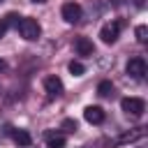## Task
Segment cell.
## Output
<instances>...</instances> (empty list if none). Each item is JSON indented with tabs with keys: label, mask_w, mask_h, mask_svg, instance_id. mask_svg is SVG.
I'll return each mask as SVG.
<instances>
[{
	"label": "cell",
	"mask_w": 148,
	"mask_h": 148,
	"mask_svg": "<svg viewBox=\"0 0 148 148\" xmlns=\"http://www.w3.org/2000/svg\"><path fill=\"white\" fill-rule=\"evenodd\" d=\"M16 30H18V35H21L23 39H28V42H32V39H37V37L42 35V25L37 23V18H30V16H23V18L18 21Z\"/></svg>",
	"instance_id": "cell-1"
},
{
	"label": "cell",
	"mask_w": 148,
	"mask_h": 148,
	"mask_svg": "<svg viewBox=\"0 0 148 148\" xmlns=\"http://www.w3.org/2000/svg\"><path fill=\"white\" fill-rule=\"evenodd\" d=\"M120 106H123V111H125L127 116H134V118L146 111V102H143L141 97H125V99L120 102Z\"/></svg>",
	"instance_id": "cell-2"
},
{
	"label": "cell",
	"mask_w": 148,
	"mask_h": 148,
	"mask_svg": "<svg viewBox=\"0 0 148 148\" xmlns=\"http://www.w3.org/2000/svg\"><path fill=\"white\" fill-rule=\"evenodd\" d=\"M60 14H62V18H65L67 23H79L83 12H81V5H79V2H65L62 9H60Z\"/></svg>",
	"instance_id": "cell-3"
},
{
	"label": "cell",
	"mask_w": 148,
	"mask_h": 148,
	"mask_svg": "<svg viewBox=\"0 0 148 148\" xmlns=\"http://www.w3.org/2000/svg\"><path fill=\"white\" fill-rule=\"evenodd\" d=\"M118 35H120V21H111V23L102 25V30H99V37L104 44H113L118 39Z\"/></svg>",
	"instance_id": "cell-4"
},
{
	"label": "cell",
	"mask_w": 148,
	"mask_h": 148,
	"mask_svg": "<svg viewBox=\"0 0 148 148\" xmlns=\"http://www.w3.org/2000/svg\"><path fill=\"white\" fill-rule=\"evenodd\" d=\"M127 74L132 76V79H143L146 76V60L143 58H130V62H127Z\"/></svg>",
	"instance_id": "cell-5"
},
{
	"label": "cell",
	"mask_w": 148,
	"mask_h": 148,
	"mask_svg": "<svg viewBox=\"0 0 148 148\" xmlns=\"http://www.w3.org/2000/svg\"><path fill=\"white\" fill-rule=\"evenodd\" d=\"M44 90L49 92V97H58V95H62V81L58 76H46L44 79Z\"/></svg>",
	"instance_id": "cell-6"
},
{
	"label": "cell",
	"mask_w": 148,
	"mask_h": 148,
	"mask_svg": "<svg viewBox=\"0 0 148 148\" xmlns=\"http://www.w3.org/2000/svg\"><path fill=\"white\" fill-rule=\"evenodd\" d=\"M74 51H76V56H92L95 53V46H92V42L88 37H76Z\"/></svg>",
	"instance_id": "cell-7"
},
{
	"label": "cell",
	"mask_w": 148,
	"mask_h": 148,
	"mask_svg": "<svg viewBox=\"0 0 148 148\" xmlns=\"http://www.w3.org/2000/svg\"><path fill=\"white\" fill-rule=\"evenodd\" d=\"M83 118L90 125H99V123H104V111L99 106H86L83 109Z\"/></svg>",
	"instance_id": "cell-8"
},
{
	"label": "cell",
	"mask_w": 148,
	"mask_h": 148,
	"mask_svg": "<svg viewBox=\"0 0 148 148\" xmlns=\"http://www.w3.org/2000/svg\"><path fill=\"white\" fill-rule=\"evenodd\" d=\"M12 139H14V141H16L18 146H23V148L32 143V136H30V134H28L25 130H12Z\"/></svg>",
	"instance_id": "cell-9"
},
{
	"label": "cell",
	"mask_w": 148,
	"mask_h": 148,
	"mask_svg": "<svg viewBox=\"0 0 148 148\" xmlns=\"http://www.w3.org/2000/svg\"><path fill=\"white\" fill-rule=\"evenodd\" d=\"M46 143H49V148H65V136L49 132V134H46Z\"/></svg>",
	"instance_id": "cell-10"
},
{
	"label": "cell",
	"mask_w": 148,
	"mask_h": 148,
	"mask_svg": "<svg viewBox=\"0 0 148 148\" xmlns=\"http://www.w3.org/2000/svg\"><path fill=\"white\" fill-rule=\"evenodd\" d=\"M143 136V130L141 127H136L134 132H127V134H123L120 139H118V143H130V141H136V139H141Z\"/></svg>",
	"instance_id": "cell-11"
},
{
	"label": "cell",
	"mask_w": 148,
	"mask_h": 148,
	"mask_svg": "<svg viewBox=\"0 0 148 148\" xmlns=\"http://www.w3.org/2000/svg\"><path fill=\"white\" fill-rule=\"evenodd\" d=\"M97 92H99L102 97H106V95H111V92H113V83H111V81H102V83L97 86Z\"/></svg>",
	"instance_id": "cell-12"
},
{
	"label": "cell",
	"mask_w": 148,
	"mask_h": 148,
	"mask_svg": "<svg viewBox=\"0 0 148 148\" xmlns=\"http://www.w3.org/2000/svg\"><path fill=\"white\" fill-rule=\"evenodd\" d=\"M69 72H72L74 76H81V74L86 72V67H83L79 60H72V62H69Z\"/></svg>",
	"instance_id": "cell-13"
},
{
	"label": "cell",
	"mask_w": 148,
	"mask_h": 148,
	"mask_svg": "<svg viewBox=\"0 0 148 148\" xmlns=\"http://www.w3.org/2000/svg\"><path fill=\"white\" fill-rule=\"evenodd\" d=\"M134 32H136V39H139L141 44L148 39V28H146V25H136V30H134Z\"/></svg>",
	"instance_id": "cell-14"
},
{
	"label": "cell",
	"mask_w": 148,
	"mask_h": 148,
	"mask_svg": "<svg viewBox=\"0 0 148 148\" xmlns=\"http://www.w3.org/2000/svg\"><path fill=\"white\" fill-rule=\"evenodd\" d=\"M62 130L65 132H76V123L72 118H67V120H62Z\"/></svg>",
	"instance_id": "cell-15"
},
{
	"label": "cell",
	"mask_w": 148,
	"mask_h": 148,
	"mask_svg": "<svg viewBox=\"0 0 148 148\" xmlns=\"http://www.w3.org/2000/svg\"><path fill=\"white\" fill-rule=\"evenodd\" d=\"M5 32H7V21H5V18H0V37H2Z\"/></svg>",
	"instance_id": "cell-16"
},
{
	"label": "cell",
	"mask_w": 148,
	"mask_h": 148,
	"mask_svg": "<svg viewBox=\"0 0 148 148\" xmlns=\"http://www.w3.org/2000/svg\"><path fill=\"white\" fill-rule=\"evenodd\" d=\"M5 67H7V62H5V60H2V58H0V72H2V69H5Z\"/></svg>",
	"instance_id": "cell-17"
},
{
	"label": "cell",
	"mask_w": 148,
	"mask_h": 148,
	"mask_svg": "<svg viewBox=\"0 0 148 148\" xmlns=\"http://www.w3.org/2000/svg\"><path fill=\"white\" fill-rule=\"evenodd\" d=\"M30 2H37V5H44V2H49V0H30Z\"/></svg>",
	"instance_id": "cell-18"
},
{
	"label": "cell",
	"mask_w": 148,
	"mask_h": 148,
	"mask_svg": "<svg viewBox=\"0 0 148 148\" xmlns=\"http://www.w3.org/2000/svg\"><path fill=\"white\" fill-rule=\"evenodd\" d=\"M0 2H2V0H0Z\"/></svg>",
	"instance_id": "cell-19"
}]
</instances>
